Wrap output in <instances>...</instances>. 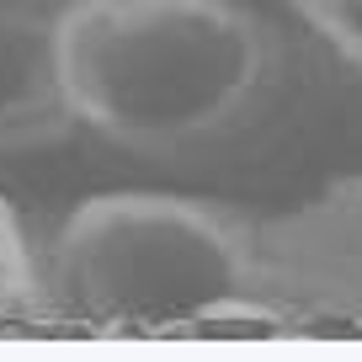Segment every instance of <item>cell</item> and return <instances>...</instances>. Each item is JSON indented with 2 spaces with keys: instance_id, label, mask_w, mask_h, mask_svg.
<instances>
[{
  "instance_id": "obj_1",
  "label": "cell",
  "mask_w": 362,
  "mask_h": 362,
  "mask_svg": "<svg viewBox=\"0 0 362 362\" xmlns=\"http://www.w3.org/2000/svg\"><path fill=\"white\" fill-rule=\"evenodd\" d=\"M59 69L75 123L165 149L245 112L277 69V43L240 0H64Z\"/></svg>"
},
{
  "instance_id": "obj_2",
  "label": "cell",
  "mask_w": 362,
  "mask_h": 362,
  "mask_svg": "<svg viewBox=\"0 0 362 362\" xmlns=\"http://www.w3.org/2000/svg\"><path fill=\"white\" fill-rule=\"evenodd\" d=\"M64 0H0V149L59 139L75 112L59 69Z\"/></svg>"
},
{
  "instance_id": "obj_3",
  "label": "cell",
  "mask_w": 362,
  "mask_h": 362,
  "mask_svg": "<svg viewBox=\"0 0 362 362\" xmlns=\"http://www.w3.org/2000/svg\"><path fill=\"white\" fill-rule=\"evenodd\" d=\"M346 64L362 69V0H288Z\"/></svg>"
},
{
  "instance_id": "obj_4",
  "label": "cell",
  "mask_w": 362,
  "mask_h": 362,
  "mask_svg": "<svg viewBox=\"0 0 362 362\" xmlns=\"http://www.w3.org/2000/svg\"><path fill=\"white\" fill-rule=\"evenodd\" d=\"M16 293H22V250H16L11 218L0 208V304H11Z\"/></svg>"
}]
</instances>
